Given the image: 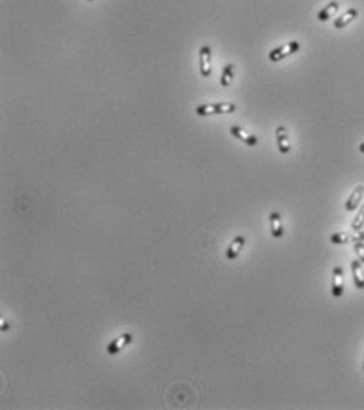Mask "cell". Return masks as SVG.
Wrapping results in <instances>:
<instances>
[{"mask_svg":"<svg viewBox=\"0 0 364 410\" xmlns=\"http://www.w3.org/2000/svg\"><path fill=\"white\" fill-rule=\"evenodd\" d=\"M363 197H364V186H363V185H358V186L352 191V194L349 196L347 202H346V210H347V212H353V210H357L358 205H360L361 201H363Z\"/></svg>","mask_w":364,"mask_h":410,"instance_id":"obj_9","label":"cell"},{"mask_svg":"<svg viewBox=\"0 0 364 410\" xmlns=\"http://www.w3.org/2000/svg\"><path fill=\"white\" fill-rule=\"evenodd\" d=\"M199 66H200V74L203 77H208L211 74V49L210 46H202L199 51Z\"/></svg>","mask_w":364,"mask_h":410,"instance_id":"obj_5","label":"cell"},{"mask_svg":"<svg viewBox=\"0 0 364 410\" xmlns=\"http://www.w3.org/2000/svg\"><path fill=\"white\" fill-rule=\"evenodd\" d=\"M244 245H246V238L243 235H237L230 242L227 251H225V257H227V259H237L238 254L241 253V249H243Z\"/></svg>","mask_w":364,"mask_h":410,"instance_id":"obj_10","label":"cell"},{"mask_svg":"<svg viewBox=\"0 0 364 410\" xmlns=\"http://www.w3.org/2000/svg\"><path fill=\"white\" fill-rule=\"evenodd\" d=\"M233 76H235V66L232 63H227L224 68H222V74H221V85L224 88H227L232 81H233Z\"/></svg>","mask_w":364,"mask_h":410,"instance_id":"obj_15","label":"cell"},{"mask_svg":"<svg viewBox=\"0 0 364 410\" xmlns=\"http://www.w3.org/2000/svg\"><path fill=\"white\" fill-rule=\"evenodd\" d=\"M88 2H93V0H88Z\"/></svg>","mask_w":364,"mask_h":410,"instance_id":"obj_20","label":"cell"},{"mask_svg":"<svg viewBox=\"0 0 364 410\" xmlns=\"http://www.w3.org/2000/svg\"><path fill=\"white\" fill-rule=\"evenodd\" d=\"M353 249H355V253L358 256V261L361 264H364V243L363 242H357L355 245H353Z\"/></svg>","mask_w":364,"mask_h":410,"instance_id":"obj_17","label":"cell"},{"mask_svg":"<svg viewBox=\"0 0 364 410\" xmlns=\"http://www.w3.org/2000/svg\"><path fill=\"white\" fill-rule=\"evenodd\" d=\"M364 227V204L361 205V210L358 212V215L355 216V219L352 221V229L353 231H361Z\"/></svg>","mask_w":364,"mask_h":410,"instance_id":"obj_16","label":"cell"},{"mask_svg":"<svg viewBox=\"0 0 364 410\" xmlns=\"http://www.w3.org/2000/svg\"><path fill=\"white\" fill-rule=\"evenodd\" d=\"M357 17H358V9L357 8H350L344 14H341L336 19V21H334V27H336V28H344L346 25H349L352 21H355Z\"/></svg>","mask_w":364,"mask_h":410,"instance_id":"obj_12","label":"cell"},{"mask_svg":"<svg viewBox=\"0 0 364 410\" xmlns=\"http://www.w3.org/2000/svg\"><path fill=\"white\" fill-rule=\"evenodd\" d=\"M350 267H352V275H353V281H355L357 289H364V270L361 267V262L353 261Z\"/></svg>","mask_w":364,"mask_h":410,"instance_id":"obj_13","label":"cell"},{"mask_svg":"<svg viewBox=\"0 0 364 410\" xmlns=\"http://www.w3.org/2000/svg\"><path fill=\"white\" fill-rule=\"evenodd\" d=\"M363 368H364V365H363Z\"/></svg>","mask_w":364,"mask_h":410,"instance_id":"obj_21","label":"cell"},{"mask_svg":"<svg viewBox=\"0 0 364 410\" xmlns=\"http://www.w3.org/2000/svg\"><path fill=\"white\" fill-rule=\"evenodd\" d=\"M270 226H271V235L273 238H281L284 235V226H282V218L278 212L270 213Z\"/></svg>","mask_w":364,"mask_h":410,"instance_id":"obj_11","label":"cell"},{"mask_svg":"<svg viewBox=\"0 0 364 410\" xmlns=\"http://www.w3.org/2000/svg\"><path fill=\"white\" fill-rule=\"evenodd\" d=\"M364 240V232L361 231H355L353 234L349 232H338L333 234L330 237V242L334 245H347V243H357V242H363Z\"/></svg>","mask_w":364,"mask_h":410,"instance_id":"obj_3","label":"cell"},{"mask_svg":"<svg viewBox=\"0 0 364 410\" xmlns=\"http://www.w3.org/2000/svg\"><path fill=\"white\" fill-rule=\"evenodd\" d=\"M339 9V2H336V0H333V2H330L327 6L325 8H322L320 11H319V14H317V17H319V21H328V19L336 13Z\"/></svg>","mask_w":364,"mask_h":410,"instance_id":"obj_14","label":"cell"},{"mask_svg":"<svg viewBox=\"0 0 364 410\" xmlns=\"http://www.w3.org/2000/svg\"><path fill=\"white\" fill-rule=\"evenodd\" d=\"M358 150H360V152H361V153L364 155V142H361V144L358 145Z\"/></svg>","mask_w":364,"mask_h":410,"instance_id":"obj_18","label":"cell"},{"mask_svg":"<svg viewBox=\"0 0 364 410\" xmlns=\"http://www.w3.org/2000/svg\"><path fill=\"white\" fill-rule=\"evenodd\" d=\"M131 343H133V335L131 333H123V335H120L119 338H115L114 341H111L109 344H107L106 351L109 355H117V354H120L126 346H130Z\"/></svg>","mask_w":364,"mask_h":410,"instance_id":"obj_4","label":"cell"},{"mask_svg":"<svg viewBox=\"0 0 364 410\" xmlns=\"http://www.w3.org/2000/svg\"><path fill=\"white\" fill-rule=\"evenodd\" d=\"M229 131H230V134H232L233 137L240 139L241 142H244L246 145H249V147H255V145L259 144V139H257V137L252 136V134H249L248 131H244V129H243L241 126H238V125H232Z\"/></svg>","mask_w":364,"mask_h":410,"instance_id":"obj_6","label":"cell"},{"mask_svg":"<svg viewBox=\"0 0 364 410\" xmlns=\"http://www.w3.org/2000/svg\"><path fill=\"white\" fill-rule=\"evenodd\" d=\"M331 294H333V297H341L344 294V270H342V267H334V270H333Z\"/></svg>","mask_w":364,"mask_h":410,"instance_id":"obj_7","label":"cell"},{"mask_svg":"<svg viewBox=\"0 0 364 410\" xmlns=\"http://www.w3.org/2000/svg\"><path fill=\"white\" fill-rule=\"evenodd\" d=\"M298 51H300V43L298 41H289V43L278 46V47H274L273 51H270L268 58H270V62L278 63V62H281V60L287 58L293 54H297Z\"/></svg>","mask_w":364,"mask_h":410,"instance_id":"obj_2","label":"cell"},{"mask_svg":"<svg viewBox=\"0 0 364 410\" xmlns=\"http://www.w3.org/2000/svg\"><path fill=\"white\" fill-rule=\"evenodd\" d=\"M276 142H278V148L282 155L290 153V141H289V133L285 126H278L276 128Z\"/></svg>","mask_w":364,"mask_h":410,"instance_id":"obj_8","label":"cell"},{"mask_svg":"<svg viewBox=\"0 0 364 410\" xmlns=\"http://www.w3.org/2000/svg\"><path fill=\"white\" fill-rule=\"evenodd\" d=\"M6 330H8V324H3V322H2V332H6Z\"/></svg>","mask_w":364,"mask_h":410,"instance_id":"obj_19","label":"cell"},{"mask_svg":"<svg viewBox=\"0 0 364 410\" xmlns=\"http://www.w3.org/2000/svg\"><path fill=\"white\" fill-rule=\"evenodd\" d=\"M235 106L233 103H210V104H200L195 107V114L205 117V115H216V114H232L235 112Z\"/></svg>","mask_w":364,"mask_h":410,"instance_id":"obj_1","label":"cell"}]
</instances>
